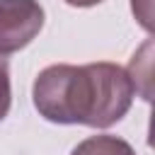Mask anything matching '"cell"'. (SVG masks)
Segmentation results:
<instances>
[{
  "label": "cell",
  "instance_id": "3957f363",
  "mask_svg": "<svg viewBox=\"0 0 155 155\" xmlns=\"http://www.w3.org/2000/svg\"><path fill=\"white\" fill-rule=\"evenodd\" d=\"M70 155H136V150L128 140L102 133V136H90V138L80 140Z\"/></svg>",
  "mask_w": 155,
  "mask_h": 155
},
{
  "label": "cell",
  "instance_id": "8992f818",
  "mask_svg": "<svg viewBox=\"0 0 155 155\" xmlns=\"http://www.w3.org/2000/svg\"><path fill=\"white\" fill-rule=\"evenodd\" d=\"M65 2L73 5V7H94V5H99L104 0H65Z\"/></svg>",
  "mask_w": 155,
  "mask_h": 155
},
{
  "label": "cell",
  "instance_id": "5b68a950",
  "mask_svg": "<svg viewBox=\"0 0 155 155\" xmlns=\"http://www.w3.org/2000/svg\"><path fill=\"white\" fill-rule=\"evenodd\" d=\"M131 7H133V15L136 19L143 24V29H153L150 24V0H131Z\"/></svg>",
  "mask_w": 155,
  "mask_h": 155
},
{
  "label": "cell",
  "instance_id": "6da1fadb",
  "mask_svg": "<svg viewBox=\"0 0 155 155\" xmlns=\"http://www.w3.org/2000/svg\"><path fill=\"white\" fill-rule=\"evenodd\" d=\"M136 97L126 68L97 61L87 65L53 63L44 68L31 87V99L51 124L109 128L121 121Z\"/></svg>",
  "mask_w": 155,
  "mask_h": 155
},
{
  "label": "cell",
  "instance_id": "277c9868",
  "mask_svg": "<svg viewBox=\"0 0 155 155\" xmlns=\"http://www.w3.org/2000/svg\"><path fill=\"white\" fill-rule=\"evenodd\" d=\"M12 104V87H10V65L5 56H0V121L7 116Z\"/></svg>",
  "mask_w": 155,
  "mask_h": 155
},
{
  "label": "cell",
  "instance_id": "7a4b0ae2",
  "mask_svg": "<svg viewBox=\"0 0 155 155\" xmlns=\"http://www.w3.org/2000/svg\"><path fill=\"white\" fill-rule=\"evenodd\" d=\"M39 0H0V56L22 51L44 27Z\"/></svg>",
  "mask_w": 155,
  "mask_h": 155
}]
</instances>
